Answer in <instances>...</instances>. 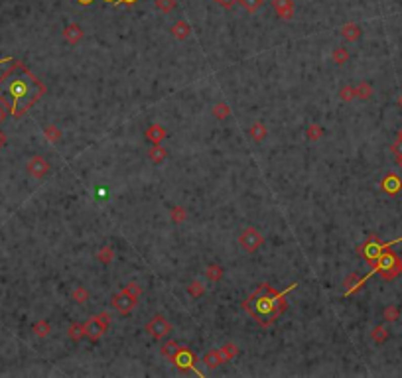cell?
Listing matches in <instances>:
<instances>
[{
  "label": "cell",
  "mask_w": 402,
  "mask_h": 378,
  "mask_svg": "<svg viewBox=\"0 0 402 378\" xmlns=\"http://www.w3.org/2000/svg\"><path fill=\"white\" fill-rule=\"evenodd\" d=\"M298 284H292L286 289L278 291L270 284H260L245 302V309L255 317V321L262 327H270L276 319L286 311V293Z\"/></svg>",
  "instance_id": "6da1fadb"
},
{
  "label": "cell",
  "mask_w": 402,
  "mask_h": 378,
  "mask_svg": "<svg viewBox=\"0 0 402 378\" xmlns=\"http://www.w3.org/2000/svg\"><path fill=\"white\" fill-rule=\"evenodd\" d=\"M156 8L162 10L164 14H168V12H172L176 8V0H156Z\"/></svg>",
  "instance_id": "4316f807"
},
{
  "label": "cell",
  "mask_w": 402,
  "mask_h": 378,
  "mask_svg": "<svg viewBox=\"0 0 402 378\" xmlns=\"http://www.w3.org/2000/svg\"><path fill=\"white\" fill-rule=\"evenodd\" d=\"M398 138H400V140H402V128H400V130H398Z\"/></svg>",
  "instance_id": "f6af8a7d"
},
{
  "label": "cell",
  "mask_w": 402,
  "mask_h": 378,
  "mask_svg": "<svg viewBox=\"0 0 402 378\" xmlns=\"http://www.w3.org/2000/svg\"><path fill=\"white\" fill-rule=\"evenodd\" d=\"M185 217H187V213L183 211L182 207H174V209H172V221H174L176 225L183 223V221H185Z\"/></svg>",
  "instance_id": "f546056e"
},
{
  "label": "cell",
  "mask_w": 402,
  "mask_h": 378,
  "mask_svg": "<svg viewBox=\"0 0 402 378\" xmlns=\"http://www.w3.org/2000/svg\"><path fill=\"white\" fill-rule=\"evenodd\" d=\"M69 337L73 339V341H81L83 337H87V333H85V323L83 325H77V323H73L71 327H69Z\"/></svg>",
  "instance_id": "ffe728a7"
},
{
  "label": "cell",
  "mask_w": 402,
  "mask_h": 378,
  "mask_svg": "<svg viewBox=\"0 0 402 378\" xmlns=\"http://www.w3.org/2000/svg\"><path fill=\"white\" fill-rule=\"evenodd\" d=\"M125 291H127V293H130L132 298H136V300H138V298H140V293H142V288H140L136 282H130V284H127V286H125Z\"/></svg>",
  "instance_id": "1f68e13d"
},
{
  "label": "cell",
  "mask_w": 402,
  "mask_h": 378,
  "mask_svg": "<svg viewBox=\"0 0 402 378\" xmlns=\"http://www.w3.org/2000/svg\"><path fill=\"white\" fill-rule=\"evenodd\" d=\"M146 138L152 144H162V140L166 138V130L160 124H152L146 130Z\"/></svg>",
  "instance_id": "8fae6325"
},
{
  "label": "cell",
  "mask_w": 402,
  "mask_h": 378,
  "mask_svg": "<svg viewBox=\"0 0 402 378\" xmlns=\"http://www.w3.org/2000/svg\"><path fill=\"white\" fill-rule=\"evenodd\" d=\"M120 2H125V4H128V6H132V4H134V2H136V0H118V2H116V4H120Z\"/></svg>",
  "instance_id": "b9f144b4"
},
{
  "label": "cell",
  "mask_w": 402,
  "mask_h": 378,
  "mask_svg": "<svg viewBox=\"0 0 402 378\" xmlns=\"http://www.w3.org/2000/svg\"><path fill=\"white\" fill-rule=\"evenodd\" d=\"M77 2H79V4H83V6H87V4H93L95 0H77Z\"/></svg>",
  "instance_id": "7bdbcfd3"
},
{
  "label": "cell",
  "mask_w": 402,
  "mask_h": 378,
  "mask_svg": "<svg viewBox=\"0 0 402 378\" xmlns=\"http://www.w3.org/2000/svg\"><path fill=\"white\" fill-rule=\"evenodd\" d=\"M229 114H231V108L227 107L225 103H221V105H215V107H213V116H215V118H219V120L227 118Z\"/></svg>",
  "instance_id": "484cf974"
},
{
  "label": "cell",
  "mask_w": 402,
  "mask_h": 378,
  "mask_svg": "<svg viewBox=\"0 0 402 378\" xmlns=\"http://www.w3.org/2000/svg\"><path fill=\"white\" fill-rule=\"evenodd\" d=\"M321 134H324V128L319 124H311L310 128H308V140H319L321 138Z\"/></svg>",
  "instance_id": "83f0119b"
},
{
  "label": "cell",
  "mask_w": 402,
  "mask_h": 378,
  "mask_svg": "<svg viewBox=\"0 0 402 378\" xmlns=\"http://www.w3.org/2000/svg\"><path fill=\"white\" fill-rule=\"evenodd\" d=\"M249 134H251V138H253L255 142H262V140L266 138V134H268V130H266V126L262 124V122H255V124L251 126V130H249Z\"/></svg>",
  "instance_id": "9a60e30c"
},
{
  "label": "cell",
  "mask_w": 402,
  "mask_h": 378,
  "mask_svg": "<svg viewBox=\"0 0 402 378\" xmlns=\"http://www.w3.org/2000/svg\"><path fill=\"white\" fill-rule=\"evenodd\" d=\"M148 158H150V160H152L154 163L164 162L166 158H168V150H166V148H162L160 144H154L152 148H150V152H148Z\"/></svg>",
  "instance_id": "5bb4252c"
},
{
  "label": "cell",
  "mask_w": 402,
  "mask_h": 378,
  "mask_svg": "<svg viewBox=\"0 0 402 378\" xmlns=\"http://www.w3.org/2000/svg\"><path fill=\"white\" fill-rule=\"evenodd\" d=\"M71 298H73L77 304H85V302H87V298H89V293H87V289L85 288H77L73 293H71Z\"/></svg>",
  "instance_id": "4dcf8cb0"
},
{
  "label": "cell",
  "mask_w": 402,
  "mask_h": 378,
  "mask_svg": "<svg viewBox=\"0 0 402 378\" xmlns=\"http://www.w3.org/2000/svg\"><path fill=\"white\" fill-rule=\"evenodd\" d=\"M223 362H225V359H223L221 349H213V351H209V353L203 357V364H205L209 370H215V368L221 366Z\"/></svg>",
  "instance_id": "30bf717a"
},
{
  "label": "cell",
  "mask_w": 402,
  "mask_h": 378,
  "mask_svg": "<svg viewBox=\"0 0 402 378\" xmlns=\"http://www.w3.org/2000/svg\"><path fill=\"white\" fill-rule=\"evenodd\" d=\"M339 97H341L343 101H351V99L355 97V87H343V89L339 91Z\"/></svg>",
  "instance_id": "8d00e7d4"
},
{
  "label": "cell",
  "mask_w": 402,
  "mask_h": 378,
  "mask_svg": "<svg viewBox=\"0 0 402 378\" xmlns=\"http://www.w3.org/2000/svg\"><path fill=\"white\" fill-rule=\"evenodd\" d=\"M381 187H383V191H386L388 195H396L402 189V180L396 174H388L383 180V183H381Z\"/></svg>",
  "instance_id": "9c48e42d"
},
{
  "label": "cell",
  "mask_w": 402,
  "mask_h": 378,
  "mask_svg": "<svg viewBox=\"0 0 402 378\" xmlns=\"http://www.w3.org/2000/svg\"><path fill=\"white\" fill-rule=\"evenodd\" d=\"M276 12L284 20L292 18V0H274Z\"/></svg>",
  "instance_id": "4fadbf2b"
},
{
  "label": "cell",
  "mask_w": 402,
  "mask_h": 378,
  "mask_svg": "<svg viewBox=\"0 0 402 378\" xmlns=\"http://www.w3.org/2000/svg\"><path fill=\"white\" fill-rule=\"evenodd\" d=\"M172 362H174L180 370H193L197 376H203V372L195 366V364H197V357H195L189 349H185V347H180V349H178V353L174 355Z\"/></svg>",
  "instance_id": "3957f363"
},
{
  "label": "cell",
  "mask_w": 402,
  "mask_h": 378,
  "mask_svg": "<svg viewBox=\"0 0 402 378\" xmlns=\"http://www.w3.org/2000/svg\"><path fill=\"white\" fill-rule=\"evenodd\" d=\"M217 2H219V4H223L225 8H229V6H231V4L235 2V0H217Z\"/></svg>",
  "instance_id": "ab89813d"
},
{
  "label": "cell",
  "mask_w": 402,
  "mask_h": 378,
  "mask_svg": "<svg viewBox=\"0 0 402 378\" xmlns=\"http://www.w3.org/2000/svg\"><path fill=\"white\" fill-rule=\"evenodd\" d=\"M262 234L256 231L255 227H247L243 233L238 234V244L243 246L245 252H256L262 244Z\"/></svg>",
  "instance_id": "8992f818"
},
{
  "label": "cell",
  "mask_w": 402,
  "mask_h": 378,
  "mask_svg": "<svg viewBox=\"0 0 402 378\" xmlns=\"http://www.w3.org/2000/svg\"><path fill=\"white\" fill-rule=\"evenodd\" d=\"M205 274H207V278H209L211 282H219L221 278H223V268H221L219 264H211V266L205 270Z\"/></svg>",
  "instance_id": "603a6c76"
},
{
  "label": "cell",
  "mask_w": 402,
  "mask_h": 378,
  "mask_svg": "<svg viewBox=\"0 0 402 378\" xmlns=\"http://www.w3.org/2000/svg\"><path fill=\"white\" fill-rule=\"evenodd\" d=\"M249 12H256L260 6H262V0H238Z\"/></svg>",
  "instance_id": "d6a6232c"
},
{
  "label": "cell",
  "mask_w": 402,
  "mask_h": 378,
  "mask_svg": "<svg viewBox=\"0 0 402 378\" xmlns=\"http://www.w3.org/2000/svg\"><path fill=\"white\" fill-rule=\"evenodd\" d=\"M371 95H373V87L369 83H361L355 87V97L359 99H371Z\"/></svg>",
  "instance_id": "d4e9b609"
},
{
  "label": "cell",
  "mask_w": 402,
  "mask_h": 378,
  "mask_svg": "<svg viewBox=\"0 0 402 378\" xmlns=\"http://www.w3.org/2000/svg\"><path fill=\"white\" fill-rule=\"evenodd\" d=\"M134 306H136V298H132V296L127 293L125 289H123L120 293L112 296V307H114L118 313H123V315L130 313V311L134 309Z\"/></svg>",
  "instance_id": "52a82bcc"
},
{
  "label": "cell",
  "mask_w": 402,
  "mask_h": 378,
  "mask_svg": "<svg viewBox=\"0 0 402 378\" xmlns=\"http://www.w3.org/2000/svg\"><path fill=\"white\" fill-rule=\"evenodd\" d=\"M99 260H101V262H110V260H112V248H109V246L101 248V252H99Z\"/></svg>",
  "instance_id": "d590c367"
},
{
  "label": "cell",
  "mask_w": 402,
  "mask_h": 378,
  "mask_svg": "<svg viewBox=\"0 0 402 378\" xmlns=\"http://www.w3.org/2000/svg\"><path fill=\"white\" fill-rule=\"evenodd\" d=\"M390 152H392L396 158H402V140L400 138H396V142L390 146Z\"/></svg>",
  "instance_id": "74e56055"
},
{
  "label": "cell",
  "mask_w": 402,
  "mask_h": 378,
  "mask_svg": "<svg viewBox=\"0 0 402 378\" xmlns=\"http://www.w3.org/2000/svg\"><path fill=\"white\" fill-rule=\"evenodd\" d=\"M4 85H6V97H2L12 110H16L22 103V112L28 107H32L39 99V95L44 93V87L37 83V79L30 71H26L24 67H18L16 73L12 71L8 77H4Z\"/></svg>",
  "instance_id": "7a4b0ae2"
},
{
  "label": "cell",
  "mask_w": 402,
  "mask_h": 378,
  "mask_svg": "<svg viewBox=\"0 0 402 378\" xmlns=\"http://www.w3.org/2000/svg\"><path fill=\"white\" fill-rule=\"evenodd\" d=\"M6 116H8V112H6V108H4V107H2V105H0V124H2L4 120H6Z\"/></svg>",
  "instance_id": "f35d334b"
},
{
  "label": "cell",
  "mask_w": 402,
  "mask_h": 378,
  "mask_svg": "<svg viewBox=\"0 0 402 378\" xmlns=\"http://www.w3.org/2000/svg\"><path fill=\"white\" fill-rule=\"evenodd\" d=\"M189 32H191V28H189V24L183 22V20L176 22L174 28H172V34H174V37H178V39H185V37L189 36Z\"/></svg>",
  "instance_id": "2e32d148"
},
{
  "label": "cell",
  "mask_w": 402,
  "mask_h": 378,
  "mask_svg": "<svg viewBox=\"0 0 402 378\" xmlns=\"http://www.w3.org/2000/svg\"><path fill=\"white\" fill-rule=\"evenodd\" d=\"M178 349H180V347H178V343L176 341H166L164 347H162V355H164L168 360H172L174 359V355L178 353Z\"/></svg>",
  "instance_id": "7402d4cb"
},
{
  "label": "cell",
  "mask_w": 402,
  "mask_h": 378,
  "mask_svg": "<svg viewBox=\"0 0 402 378\" xmlns=\"http://www.w3.org/2000/svg\"><path fill=\"white\" fill-rule=\"evenodd\" d=\"M63 37H65L69 44H77V41H81V37H83V30H81V26H77V24L67 26V28L63 30Z\"/></svg>",
  "instance_id": "7c38bea8"
},
{
  "label": "cell",
  "mask_w": 402,
  "mask_h": 378,
  "mask_svg": "<svg viewBox=\"0 0 402 378\" xmlns=\"http://www.w3.org/2000/svg\"><path fill=\"white\" fill-rule=\"evenodd\" d=\"M146 331L150 333V337H154L156 341H162V339H166V337L172 333V325H170V321L166 319L162 313H156V315L148 321Z\"/></svg>",
  "instance_id": "5b68a950"
},
{
  "label": "cell",
  "mask_w": 402,
  "mask_h": 378,
  "mask_svg": "<svg viewBox=\"0 0 402 378\" xmlns=\"http://www.w3.org/2000/svg\"><path fill=\"white\" fill-rule=\"evenodd\" d=\"M44 134H46V138H48L50 142H57V140H61V130L54 124L44 126Z\"/></svg>",
  "instance_id": "d6986e66"
},
{
  "label": "cell",
  "mask_w": 402,
  "mask_h": 378,
  "mask_svg": "<svg viewBox=\"0 0 402 378\" xmlns=\"http://www.w3.org/2000/svg\"><path fill=\"white\" fill-rule=\"evenodd\" d=\"M398 165H400V170H402V158H398Z\"/></svg>",
  "instance_id": "bcb514c9"
},
{
  "label": "cell",
  "mask_w": 402,
  "mask_h": 378,
  "mask_svg": "<svg viewBox=\"0 0 402 378\" xmlns=\"http://www.w3.org/2000/svg\"><path fill=\"white\" fill-rule=\"evenodd\" d=\"M221 353H223L225 362H229V360H233L235 357H237L238 347L235 345V343H227V345H223V347H221Z\"/></svg>",
  "instance_id": "ac0fdd59"
},
{
  "label": "cell",
  "mask_w": 402,
  "mask_h": 378,
  "mask_svg": "<svg viewBox=\"0 0 402 378\" xmlns=\"http://www.w3.org/2000/svg\"><path fill=\"white\" fill-rule=\"evenodd\" d=\"M48 172H50V163H48V160H46L44 156H34V158H30V162H28V174H30L32 178L42 180V178H46Z\"/></svg>",
  "instance_id": "ba28073f"
},
{
  "label": "cell",
  "mask_w": 402,
  "mask_h": 378,
  "mask_svg": "<svg viewBox=\"0 0 402 378\" xmlns=\"http://www.w3.org/2000/svg\"><path fill=\"white\" fill-rule=\"evenodd\" d=\"M4 144H6V134H4L2 130H0V148H2Z\"/></svg>",
  "instance_id": "60d3db41"
},
{
  "label": "cell",
  "mask_w": 402,
  "mask_h": 378,
  "mask_svg": "<svg viewBox=\"0 0 402 378\" xmlns=\"http://www.w3.org/2000/svg\"><path fill=\"white\" fill-rule=\"evenodd\" d=\"M371 337H373V341L381 345V343H384L386 339H388V331H386V327H383V325H377V327L373 329Z\"/></svg>",
  "instance_id": "44dd1931"
},
{
  "label": "cell",
  "mask_w": 402,
  "mask_h": 378,
  "mask_svg": "<svg viewBox=\"0 0 402 378\" xmlns=\"http://www.w3.org/2000/svg\"><path fill=\"white\" fill-rule=\"evenodd\" d=\"M105 2H112V4H116V2H118V0H105Z\"/></svg>",
  "instance_id": "ee69618b"
},
{
  "label": "cell",
  "mask_w": 402,
  "mask_h": 378,
  "mask_svg": "<svg viewBox=\"0 0 402 378\" xmlns=\"http://www.w3.org/2000/svg\"><path fill=\"white\" fill-rule=\"evenodd\" d=\"M187 291H189L193 298H199V296H203V293H205V288L201 286V282H197V280H195V282H191V284L187 286Z\"/></svg>",
  "instance_id": "f1b7e54d"
},
{
  "label": "cell",
  "mask_w": 402,
  "mask_h": 378,
  "mask_svg": "<svg viewBox=\"0 0 402 378\" xmlns=\"http://www.w3.org/2000/svg\"><path fill=\"white\" fill-rule=\"evenodd\" d=\"M341 36L345 37L347 41H355L357 37L361 36V30H359L355 24H347V26L341 28Z\"/></svg>",
  "instance_id": "e0dca14e"
},
{
  "label": "cell",
  "mask_w": 402,
  "mask_h": 378,
  "mask_svg": "<svg viewBox=\"0 0 402 378\" xmlns=\"http://www.w3.org/2000/svg\"><path fill=\"white\" fill-rule=\"evenodd\" d=\"M333 59H335V63H339V65H341V63H345V61L349 59V54L343 50V48H337V50L333 52Z\"/></svg>",
  "instance_id": "836d02e7"
},
{
  "label": "cell",
  "mask_w": 402,
  "mask_h": 378,
  "mask_svg": "<svg viewBox=\"0 0 402 378\" xmlns=\"http://www.w3.org/2000/svg\"><path fill=\"white\" fill-rule=\"evenodd\" d=\"M398 105L402 107V95H400V99H398Z\"/></svg>",
  "instance_id": "7dc6e473"
},
{
  "label": "cell",
  "mask_w": 402,
  "mask_h": 378,
  "mask_svg": "<svg viewBox=\"0 0 402 378\" xmlns=\"http://www.w3.org/2000/svg\"><path fill=\"white\" fill-rule=\"evenodd\" d=\"M50 331H52V327H50V323H48L46 319H42V321H37V323L34 325V333H36L37 337H48Z\"/></svg>",
  "instance_id": "cb8c5ba5"
},
{
  "label": "cell",
  "mask_w": 402,
  "mask_h": 378,
  "mask_svg": "<svg viewBox=\"0 0 402 378\" xmlns=\"http://www.w3.org/2000/svg\"><path fill=\"white\" fill-rule=\"evenodd\" d=\"M384 319L386 321H396L398 319V307H386L384 309Z\"/></svg>",
  "instance_id": "e575fe53"
},
{
  "label": "cell",
  "mask_w": 402,
  "mask_h": 378,
  "mask_svg": "<svg viewBox=\"0 0 402 378\" xmlns=\"http://www.w3.org/2000/svg\"><path fill=\"white\" fill-rule=\"evenodd\" d=\"M109 315L107 313H99V315H95L91 317L87 323H85V333H87V337L91 339V341H99L103 335H105V331L109 329Z\"/></svg>",
  "instance_id": "277c9868"
}]
</instances>
